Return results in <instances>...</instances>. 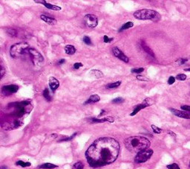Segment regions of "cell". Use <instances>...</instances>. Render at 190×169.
Returning a JSON list of instances; mask_svg holds the SVG:
<instances>
[{"mask_svg":"<svg viewBox=\"0 0 190 169\" xmlns=\"http://www.w3.org/2000/svg\"><path fill=\"white\" fill-rule=\"evenodd\" d=\"M120 149V144L116 139L111 137L99 138L87 149L85 157L91 167H103L115 162Z\"/></svg>","mask_w":190,"mask_h":169,"instance_id":"cell-1","label":"cell"},{"mask_svg":"<svg viewBox=\"0 0 190 169\" xmlns=\"http://www.w3.org/2000/svg\"><path fill=\"white\" fill-rule=\"evenodd\" d=\"M126 147L130 152L139 153L140 151L148 149L150 146V141L144 136H131L124 141Z\"/></svg>","mask_w":190,"mask_h":169,"instance_id":"cell-2","label":"cell"},{"mask_svg":"<svg viewBox=\"0 0 190 169\" xmlns=\"http://www.w3.org/2000/svg\"><path fill=\"white\" fill-rule=\"evenodd\" d=\"M134 17L140 20H152V22H158L160 20V14L156 10L151 9H141L134 13Z\"/></svg>","mask_w":190,"mask_h":169,"instance_id":"cell-3","label":"cell"},{"mask_svg":"<svg viewBox=\"0 0 190 169\" xmlns=\"http://www.w3.org/2000/svg\"><path fill=\"white\" fill-rule=\"evenodd\" d=\"M29 48L28 43H16L10 47V54L12 57H18L25 54H28Z\"/></svg>","mask_w":190,"mask_h":169,"instance_id":"cell-4","label":"cell"},{"mask_svg":"<svg viewBox=\"0 0 190 169\" xmlns=\"http://www.w3.org/2000/svg\"><path fill=\"white\" fill-rule=\"evenodd\" d=\"M152 155H153V151L152 149H149V148L145 150V151H140V152L137 153L136 156H135V163L137 164L146 163L152 157Z\"/></svg>","mask_w":190,"mask_h":169,"instance_id":"cell-5","label":"cell"},{"mask_svg":"<svg viewBox=\"0 0 190 169\" xmlns=\"http://www.w3.org/2000/svg\"><path fill=\"white\" fill-rule=\"evenodd\" d=\"M28 54L30 55L31 59L32 62L34 65L37 66H40L42 65V63L44 62V57L43 56L38 52L36 49H28Z\"/></svg>","mask_w":190,"mask_h":169,"instance_id":"cell-6","label":"cell"},{"mask_svg":"<svg viewBox=\"0 0 190 169\" xmlns=\"http://www.w3.org/2000/svg\"><path fill=\"white\" fill-rule=\"evenodd\" d=\"M84 22L88 28L94 29L98 25V19L94 14H86L84 17Z\"/></svg>","mask_w":190,"mask_h":169,"instance_id":"cell-7","label":"cell"},{"mask_svg":"<svg viewBox=\"0 0 190 169\" xmlns=\"http://www.w3.org/2000/svg\"><path fill=\"white\" fill-rule=\"evenodd\" d=\"M152 102H150V98L145 99V100L144 101V102L142 103V104L137 105V107H135V110H133V112L130 114V116H135V115H136L137 113H138L141 110L144 109V108H146V107H149V106L152 105Z\"/></svg>","mask_w":190,"mask_h":169,"instance_id":"cell-8","label":"cell"},{"mask_svg":"<svg viewBox=\"0 0 190 169\" xmlns=\"http://www.w3.org/2000/svg\"><path fill=\"white\" fill-rule=\"evenodd\" d=\"M112 52H113L114 55L115 57L121 60L122 61H123L125 63H128V61H129L128 57L120 49H119L117 47H114L113 49H112Z\"/></svg>","mask_w":190,"mask_h":169,"instance_id":"cell-9","label":"cell"},{"mask_svg":"<svg viewBox=\"0 0 190 169\" xmlns=\"http://www.w3.org/2000/svg\"><path fill=\"white\" fill-rule=\"evenodd\" d=\"M19 87L14 84H10V85L4 86L2 89V93L5 95H11V94L15 93L18 91Z\"/></svg>","mask_w":190,"mask_h":169,"instance_id":"cell-10","label":"cell"},{"mask_svg":"<svg viewBox=\"0 0 190 169\" xmlns=\"http://www.w3.org/2000/svg\"><path fill=\"white\" fill-rule=\"evenodd\" d=\"M169 110H170L175 116H178V117H179V118H182V119H190V112H189L178 110L174 109V108H170Z\"/></svg>","mask_w":190,"mask_h":169,"instance_id":"cell-11","label":"cell"},{"mask_svg":"<svg viewBox=\"0 0 190 169\" xmlns=\"http://www.w3.org/2000/svg\"><path fill=\"white\" fill-rule=\"evenodd\" d=\"M60 87V82L56 78L54 77H51L49 78V87L51 88L53 92L56 90V89Z\"/></svg>","mask_w":190,"mask_h":169,"instance_id":"cell-12","label":"cell"},{"mask_svg":"<svg viewBox=\"0 0 190 169\" xmlns=\"http://www.w3.org/2000/svg\"><path fill=\"white\" fill-rule=\"evenodd\" d=\"M40 18H41V20H43L44 22H46L47 24H49V25H55L57 22V21L56 19L53 18V17H49V16L44 15V14H42V15L40 16Z\"/></svg>","mask_w":190,"mask_h":169,"instance_id":"cell-13","label":"cell"},{"mask_svg":"<svg viewBox=\"0 0 190 169\" xmlns=\"http://www.w3.org/2000/svg\"><path fill=\"white\" fill-rule=\"evenodd\" d=\"M89 76L93 78H100L103 77V73L101 71L98 70V69H92L89 72Z\"/></svg>","mask_w":190,"mask_h":169,"instance_id":"cell-14","label":"cell"},{"mask_svg":"<svg viewBox=\"0 0 190 169\" xmlns=\"http://www.w3.org/2000/svg\"><path fill=\"white\" fill-rule=\"evenodd\" d=\"M91 122H92V123H102V122H113L114 119H112L111 116H108V117H105V118H104V119H102L92 118V119H91Z\"/></svg>","mask_w":190,"mask_h":169,"instance_id":"cell-15","label":"cell"},{"mask_svg":"<svg viewBox=\"0 0 190 169\" xmlns=\"http://www.w3.org/2000/svg\"><path fill=\"white\" fill-rule=\"evenodd\" d=\"M65 52L69 54V55H72L74 54L76 52V49L75 47L72 45H66L65 46Z\"/></svg>","mask_w":190,"mask_h":169,"instance_id":"cell-16","label":"cell"},{"mask_svg":"<svg viewBox=\"0 0 190 169\" xmlns=\"http://www.w3.org/2000/svg\"><path fill=\"white\" fill-rule=\"evenodd\" d=\"M141 47H142V49H144V52H146L147 54H149L150 56H152V57H155V54H154V52H152V49H151L148 46V45H146L145 43H144V41H142L141 42Z\"/></svg>","mask_w":190,"mask_h":169,"instance_id":"cell-17","label":"cell"},{"mask_svg":"<svg viewBox=\"0 0 190 169\" xmlns=\"http://www.w3.org/2000/svg\"><path fill=\"white\" fill-rule=\"evenodd\" d=\"M100 98L98 95H92V96H91L90 98L85 101V104H91V103L98 102V101H100Z\"/></svg>","mask_w":190,"mask_h":169,"instance_id":"cell-18","label":"cell"},{"mask_svg":"<svg viewBox=\"0 0 190 169\" xmlns=\"http://www.w3.org/2000/svg\"><path fill=\"white\" fill-rule=\"evenodd\" d=\"M43 5L45 7V8H47L48 9H50V10H61V8H60V7L57 6V5H52V4H50V3H48V2L45 3Z\"/></svg>","mask_w":190,"mask_h":169,"instance_id":"cell-19","label":"cell"},{"mask_svg":"<svg viewBox=\"0 0 190 169\" xmlns=\"http://www.w3.org/2000/svg\"><path fill=\"white\" fill-rule=\"evenodd\" d=\"M57 168V166L56 165L51 164V163H44L39 166V168H44V169H53Z\"/></svg>","mask_w":190,"mask_h":169,"instance_id":"cell-20","label":"cell"},{"mask_svg":"<svg viewBox=\"0 0 190 169\" xmlns=\"http://www.w3.org/2000/svg\"><path fill=\"white\" fill-rule=\"evenodd\" d=\"M134 26V23L132 22H127L126 23L124 24L123 26L121 27L119 30V32H121L124 30H126V29H130V28H132Z\"/></svg>","mask_w":190,"mask_h":169,"instance_id":"cell-21","label":"cell"},{"mask_svg":"<svg viewBox=\"0 0 190 169\" xmlns=\"http://www.w3.org/2000/svg\"><path fill=\"white\" fill-rule=\"evenodd\" d=\"M16 165L19 166H21L22 168H26L29 167V166H31V163H28V162H23L22 160H19L16 163Z\"/></svg>","mask_w":190,"mask_h":169,"instance_id":"cell-22","label":"cell"},{"mask_svg":"<svg viewBox=\"0 0 190 169\" xmlns=\"http://www.w3.org/2000/svg\"><path fill=\"white\" fill-rule=\"evenodd\" d=\"M120 84H121V81L119 80V81H116V82H114V83H111V84H108V85L106 86V87L107 88H108V89L117 88V87H120Z\"/></svg>","mask_w":190,"mask_h":169,"instance_id":"cell-23","label":"cell"},{"mask_svg":"<svg viewBox=\"0 0 190 169\" xmlns=\"http://www.w3.org/2000/svg\"><path fill=\"white\" fill-rule=\"evenodd\" d=\"M42 95H43L44 98H45L47 101H50L51 100V97L50 96V92H49V90L48 88H45V89H44L43 94H42Z\"/></svg>","mask_w":190,"mask_h":169,"instance_id":"cell-24","label":"cell"},{"mask_svg":"<svg viewBox=\"0 0 190 169\" xmlns=\"http://www.w3.org/2000/svg\"><path fill=\"white\" fill-rule=\"evenodd\" d=\"M188 61V59L187 58H180L175 62V65L176 66H181L184 65L185 63H187Z\"/></svg>","mask_w":190,"mask_h":169,"instance_id":"cell-25","label":"cell"},{"mask_svg":"<svg viewBox=\"0 0 190 169\" xmlns=\"http://www.w3.org/2000/svg\"><path fill=\"white\" fill-rule=\"evenodd\" d=\"M83 163L80 161V162H77V163H76L74 165L72 169H83Z\"/></svg>","mask_w":190,"mask_h":169,"instance_id":"cell-26","label":"cell"},{"mask_svg":"<svg viewBox=\"0 0 190 169\" xmlns=\"http://www.w3.org/2000/svg\"><path fill=\"white\" fill-rule=\"evenodd\" d=\"M7 33H8V34L9 36H10V37H16L17 34V31L13 29H7Z\"/></svg>","mask_w":190,"mask_h":169,"instance_id":"cell-27","label":"cell"},{"mask_svg":"<svg viewBox=\"0 0 190 169\" xmlns=\"http://www.w3.org/2000/svg\"><path fill=\"white\" fill-rule=\"evenodd\" d=\"M151 127H152V131H154V133H157V134H159V133H160L162 132V130L160 129V127H157V126H155V125H152V126H151Z\"/></svg>","mask_w":190,"mask_h":169,"instance_id":"cell-28","label":"cell"},{"mask_svg":"<svg viewBox=\"0 0 190 169\" xmlns=\"http://www.w3.org/2000/svg\"><path fill=\"white\" fill-rule=\"evenodd\" d=\"M124 101V99L123 98H116L113 99L112 102L114 104H120V103H123Z\"/></svg>","mask_w":190,"mask_h":169,"instance_id":"cell-29","label":"cell"},{"mask_svg":"<svg viewBox=\"0 0 190 169\" xmlns=\"http://www.w3.org/2000/svg\"><path fill=\"white\" fill-rule=\"evenodd\" d=\"M166 167L168 169H180L178 165L176 164V163H172L171 165H168Z\"/></svg>","mask_w":190,"mask_h":169,"instance_id":"cell-30","label":"cell"},{"mask_svg":"<svg viewBox=\"0 0 190 169\" xmlns=\"http://www.w3.org/2000/svg\"><path fill=\"white\" fill-rule=\"evenodd\" d=\"M176 79L178 80H185L187 79V75L184 74H179L176 76Z\"/></svg>","mask_w":190,"mask_h":169,"instance_id":"cell-31","label":"cell"},{"mask_svg":"<svg viewBox=\"0 0 190 169\" xmlns=\"http://www.w3.org/2000/svg\"><path fill=\"white\" fill-rule=\"evenodd\" d=\"M144 71V68H138V69H132V73H136V74H140Z\"/></svg>","mask_w":190,"mask_h":169,"instance_id":"cell-32","label":"cell"},{"mask_svg":"<svg viewBox=\"0 0 190 169\" xmlns=\"http://www.w3.org/2000/svg\"><path fill=\"white\" fill-rule=\"evenodd\" d=\"M136 78H137L138 80H140V81H148V80H149V79L148 78H147L142 75H137L136 76Z\"/></svg>","mask_w":190,"mask_h":169,"instance_id":"cell-33","label":"cell"},{"mask_svg":"<svg viewBox=\"0 0 190 169\" xmlns=\"http://www.w3.org/2000/svg\"><path fill=\"white\" fill-rule=\"evenodd\" d=\"M114 40V38H109L108 36L105 35L103 37V41L104 43H112Z\"/></svg>","mask_w":190,"mask_h":169,"instance_id":"cell-34","label":"cell"},{"mask_svg":"<svg viewBox=\"0 0 190 169\" xmlns=\"http://www.w3.org/2000/svg\"><path fill=\"white\" fill-rule=\"evenodd\" d=\"M83 42L87 45H92V40L89 37H86V36L83 37Z\"/></svg>","mask_w":190,"mask_h":169,"instance_id":"cell-35","label":"cell"},{"mask_svg":"<svg viewBox=\"0 0 190 169\" xmlns=\"http://www.w3.org/2000/svg\"><path fill=\"white\" fill-rule=\"evenodd\" d=\"M77 133H74L73 135H72L71 136H70V137H68V138H65V139H62L60 140V142H67V141H70L73 138H74L76 136V135H77Z\"/></svg>","mask_w":190,"mask_h":169,"instance_id":"cell-36","label":"cell"},{"mask_svg":"<svg viewBox=\"0 0 190 169\" xmlns=\"http://www.w3.org/2000/svg\"><path fill=\"white\" fill-rule=\"evenodd\" d=\"M180 108L184 111H187V112H190V105H182L181 107H180Z\"/></svg>","mask_w":190,"mask_h":169,"instance_id":"cell-37","label":"cell"},{"mask_svg":"<svg viewBox=\"0 0 190 169\" xmlns=\"http://www.w3.org/2000/svg\"><path fill=\"white\" fill-rule=\"evenodd\" d=\"M83 66L82 63H75L74 64V69H79L80 67Z\"/></svg>","mask_w":190,"mask_h":169,"instance_id":"cell-38","label":"cell"},{"mask_svg":"<svg viewBox=\"0 0 190 169\" xmlns=\"http://www.w3.org/2000/svg\"><path fill=\"white\" fill-rule=\"evenodd\" d=\"M175 78L173 77V76H171V77H169V78L168 80V84H169V85H171V84H173L174 83H175Z\"/></svg>","mask_w":190,"mask_h":169,"instance_id":"cell-39","label":"cell"},{"mask_svg":"<svg viewBox=\"0 0 190 169\" xmlns=\"http://www.w3.org/2000/svg\"><path fill=\"white\" fill-rule=\"evenodd\" d=\"M0 72H1V74H0V79H2V77H3L4 76V75H5V69H4V67L2 66H1V67H0Z\"/></svg>","mask_w":190,"mask_h":169,"instance_id":"cell-40","label":"cell"},{"mask_svg":"<svg viewBox=\"0 0 190 169\" xmlns=\"http://www.w3.org/2000/svg\"><path fill=\"white\" fill-rule=\"evenodd\" d=\"M34 2H35L36 3H40V4H42V5L46 3V1H45V0H35Z\"/></svg>","mask_w":190,"mask_h":169,"instance_id":"cell-41","label":"cell"},{"mask_svg":"<svg viewBox=\"0 0 190 169\" xmlns=\"http://www.w3.org/2000/svg\"><path fill=\"white\" fill-rule=\"evenodd\" d=\"M65 62V59H62V60H60V61H59L58 64H59V65H62V64H63Z\"/></svg>","mask_w":190,"mask_h":169,"instance_id":"cell-42","label":"cell"},{"mask_svg":"<svg viewBox=\"0 0 190 169\" xmlns=\"http://www.w3.org/2000/svg\"><path fill=\"white\" fill-rule=\"evenodd\" d=\"M0 169H8V167H7L6 166H2Z\"/></svg>","mask_w":190,"mask_h":169,"instance_id":"cell-43","label":"cell"},{"mask_svg":"<svg viewBox=\"0 0 190 169\" xmlns=\"http://www.w3.org/2000/svg\"><path fill=\"white\" fill-rule=\"evenodd\" d=\"M104 112H105V110H102V112H100V115H99V116H102V115H103V114Z\"/></svg>","mask_w":190,"mask_h":169,"instance_id":"cell-44","label":"cell"},{"mask_svg":"<svg viewBox=\"0 0 190 169\" xmlns=\"http://www.w3.org/2000/svg\"><path fill=\"white\" fill-rule=\"evenodd\" d=\"M184 71H186V72H190V69H185Z\"/></svg>","mask_w":190,"mask_h":169,"instance_id":"cell-45","label":"cell"},{"mask_svg":"<svg viewBox=\"0 0 190 169\" xmlns=\"http://www.w3.org/2000/svg\"><path fill=\"white\" fill-rule=\"evenodd\" d=\"M189 168H190V162H189Z\"/></svg>","mask_w":190,"mask_h":169,"instance_id":"cell-46","label":"cell"}]
</instances>
